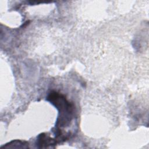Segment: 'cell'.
I'll return each mask as SVG.
<instances>
[{"label": "cell", "mask_w": 149, "mask_h": 149, "mask_svg": "<svg viewBox=\"0 0 149 149\" xmlns=\"http://www.w3.org/2000/svg\"><path fill=\"white\" fill-rule=\"evenodd\" d=\"M46 100L58 111L54 134L59 140H65L69 137L65 129L70 126L76 120L74 105L72 102H70L64 95L54 91L48 94Z\"/></svg>", "instance_id": "6da1fadb"}, {"label": "cell", "mask_w": 149, "mask_h": 149, "mask_svg": "<svg viewBox=\"0 0 149 149\" xmlns=\"http://www.w3.org/2000/svg\"><path fill=\"white\" fill-rule=\"evenodd\" d=\"M56 143V140L52 139L46 133H41L38 135L36 144L38 148H46L49 146L54 145Z\"/></svg>", "instance_id": "7a4b0ae2"}, {"label": "cell", "mask_w": 149, "mask_h": 149, "mask_svg": "<svg viewBox=\"0 0 149 149\" xmlns=\"http://www.w3.org/2000/svg\"><path fill=\"white\" fill-rule=\"evenodd\" d=\"M29 143L26 141H23L20 140H14L8 144H6L3 147H1V148H27Z\"/></svg>", "instance_id": "3957f363"}]
</instances>
